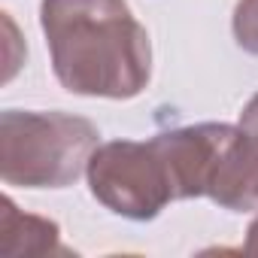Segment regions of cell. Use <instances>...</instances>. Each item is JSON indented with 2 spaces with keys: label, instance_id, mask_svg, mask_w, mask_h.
<instances>
[{
  "label": "cell",
  "instance_id": "obj_1",
  "mask_svg": "<svg viewBox=\"0 0 258 258\" xmlns=\"http://www.w3.org/2000/svg\"><path fill=\"white\" fill-rule=\"evenodd\" d=\"M40 25L70 94L127 100L149 85V34L124 0H43Z\"/></svg>",
  "mask_w": 258,
  "mask_h": 258
},
{
  "label": "cell",
  "instance_id": "obj_2",
  "mask_svg": "<svg viewBox=\"0 0 258 258\" xmlns=\"http://www.w3.org/2000/svg\"><path fill=\"white\" fill-rule=\"evenodd\" d=\"M97 127L67 112L7 109L0 115V176L22 188L73 185L97 149Z\"/></svg>",
  "mask_w": 258,
  "mask_h": 258
},
{
  "label": "cell",
  "instance_id": "obj_3",
  "mask_svg": "<svg viewBox=\"0 0 258 258\" xmlns=\"http://www.w3.org/2000/svg\"><path fill=\"white\" fill-rule=\"evenodd\" d=\"M88 188L91 195L112 210L115 216L149 222L155 219L170 201V176L155 140H112L91 152L88 167Z\"/></svg>",
  "mask_w": 258,
  "mask_h": 258
},
{
  "label": "cell",
  "instance_id": "obj_4",
  "mask_svg": "<svg viewBox=\"0 0 258 258\" xmlns=\"http://www.w3.org/2000/svg\"><path fill=\"white\" fill-rule=\"evenodd\" d=\"M0 249L4 255H46V252H67L58 240L61 231L52 219L22 213L10 198H4V216H0Z\"/></svg>",
  "mask_w": 258,
  "mask_h": 258
},
{
  "label": "cell",
  "instance_id": "obj_5",
  "mask_svg": "<svg viewBox=\"0 0 258 258\" xmlns=\"http://www.w3.org/2000/svg\"><path fill=\"white\" fill-rule=\"evenodd\" d=\"M231 25L237 46L249 55H258V0H237Z\"/></svg>",
  "mask_w": 258,
  "mask_h": 258
},
{
  "label": "cell",
  "instance_id": "obj_6",
  "mask_svg": "<svg viewBox=\"0 0 258 258\" xmlns=\"http://www.w3.org/2000/svg\"><path fill=\"white\" fill-rule=\"evenodd\" d=\"M243 131H249V134H258V94L243 106V112H240V121H237Z\"/></svg>",
  "mask_w": 258,
  "mask_h": 258
},
{
  "label": "cell",
  "instance_id": "obj_7",
  "mask_svg": "<svg viewBox=\"0 0 258 258\" xmlns=\"http://www.w3.org/2000/svg\"><path fill=\"white\" fill-rule=\"evenodd\" d=\"M243 252H246V255H258V219H255V222L249 225V231H246Z\"/></svg>",
  "mask_w": 258,
  "mask_h": 258
}]
</instances>
